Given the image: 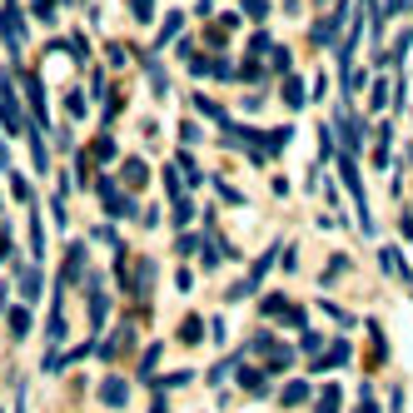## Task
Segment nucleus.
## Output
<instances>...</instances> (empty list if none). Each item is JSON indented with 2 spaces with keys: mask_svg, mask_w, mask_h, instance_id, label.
I'll list each match as a JSON object with an SVG mask.
<instances>
[{
  "mask_svg": "<svg viewBox=\"0 0 413 413\" xmlns=\"http://www.w3.org/2000/svg\"><path fill=\"white\" fill-rule=\"evenodd\" d=\"M130 15H135L140 25H150V20H155V0H130Z\"/></svg>",
  "mask_w": 413,
  "mask_h": 413,
  "instance_id": "nucleus-36",
  "label": "nucleus"
},
{
  "mask_svg": "<svg viewBox=\"0 0 413 413\" xmlns=\"http://www.w3.org/2000/svg\"><path fill=\"white\" fill-rule=\"evenodd\" d=\"M249 353H264V359H269V353H274V334H269V329H259V334L244 343V359H249Z\"/></svg>",
  "mask_w": 413,
  "mask_h": 413,
  "instance_id": "nucleus-25",
  "label": "nucleus"
},
{
  "mask_svg": "<svg viewBox=\"0 0 413 413\" xmlns=\"http://www.w3.org/2000/svg\"><path fill=\"white\" fill-rule=\"evenodd\" d=\"M369 105H374V110L388 105V80H374V85H369Z\"/></svg>",
  "mask_w": 413,
  "mask_h": 413,
  "instance_id": "nucleus-38",
  "label": "nucleus"
},
{
  "mask_svg": "<svg viewBox=\"0 0 413 413\" xmlns=\"http://www.w3.org/2000/svg\"><path fill=\"white\" fill-rule=\"evenodd\" d=\"M195 249H199L195 234H180V240H174V254H195Z\"/></svg>",
  "mask_w": 413,
  "mask_h": 413,
  "instance_id": "nucleus-44",
  "label": "nucleus"
},
{
  "mask_svg": "<svg viewBox=\"0 0 413 413\" xmlns=\"http://www.w3.org/2000/svg\"><path fill=\"white\" fill-rule=\"evenodd\" d=\"M15 269H20V264H15ZM40 289H45V284H40V269H20V294H25V299H40Z\"/></svg>",
  "mask_w": 413,
  "mask_h": 413,
  "instance_id": "nucleus-23",
  "label": "nucleus"
},
{
  "mask_svg": "<svg viewBox=\"0 0 413 413\" xmlns=\"http://www.w3.org/2000/svg\"><path fill=\"white\" fill-rule=\"evenodd\" d=\"M319 309H324V314H329V319H334V324H343V329H348V324H353V319H348V314H343V309H339V304H329V299H324V304H319Z\"/></svg>",
  "mask_w": 413,
  "mask_h": 413,
  "instance_id": "nucleus-43",
  "label": "nucleus"
},
{
  "mask_svg": "<svg viewBox=\"0 0 413 413\" xmlns=\"http://www.w3.org/2000/svg\"><path fill=\"white\" fill-rule=\"evenodd\" d=\"M279 319H284V329H299V334H304V329H309V314H304V309H299V304H289V309H284V314H279Z\"/></svg>",
  "mask_w": 413,
  "mask_h": 413,
  "instance_id": "nucleus-29",
  "label": "nucleus"
},
{
  "mask_svg": "<svg viewBox=\"0 0 413 413\" xmlns=\"http://www.w3.org/2000/svg\"><path fill=\"white\" fill-rule=\"evenodd\" d=\"M403 234H408V240H413V209L403 214Z\"/></svg>",
  "mask_w": 413,
  "mask_h": 413,
  "instance_id": "nucleus-51",
  "label": "nucleus"
},
{
  "mask_svg": "<svg viewBox=\"0 0 413 413\" xmlns=\"http://www.w3.org/2000/svg\"><path fill=\"white\" fill-rule=\"evenodd\" d=\"M199 339H204V319H199V314H190V319L180 324V343H199Z\"/></svg>",
  "mask_w": 413,
  "mask_h": 413,
  "instance_id": "nucleus-26",
  "label": "nucleus"
},
{
  "mask_svg": "<svg viewBox=\"0 0 413 413\" xmlns=\"http://www.w3.org/2000/svg\"><path fill=\"white\" fill-rule=\"evenodd\" d=\"M259 55H269V35H254L249 40V60H259Z\"/></svg>",
  "mask_w": 413,
  "mask_h": 413,
  "instance_id": "nucleus-45",
  "label": "nucleus"
},
{
  "mask_svg": "<svg viewBox=\"0 0 413 413\" xmlns=\"http://www.w3.org/2000/svg\"><path fill=\"white\" fill-rule=\"evenodd\" d=\"M240 383H244L249 393H264V388H269V374H264V369H240Z\"/></svg>",
  "mask_w": 413,
  "mask_h": 413,
  "instance_id": "nucleus-27",
  "label": "nucleus"
},
{
  "mask_svg": "<svg viewBox=\"0 0 413 413\" xmlns=\"http://www.w3.org/2000/svg\"><path fill=\"white\" fill-rule=\"evenodd\" d=\"M0 125H6V135H30V114L20 105V90H15V75L0 70Z\"/></svg>",
  "mask_w": 413,
  "mask_h": 413,
  "instance_id": "nucleus-1",
  "label": "nucleus"
},
{
  "mask_svg": "<svg viewBox=\"0 0 413 413\" xmlns=\"http://www.w3.org/2000/svg\"><path fill=\"white\" fill-rule=\"evenodd\" d=\"M369 343H374V359H383V353H388V339H383V324H374V319H369Z\"/></svg>",
  "mask_w": 413,
  "mask_h": 413,
  "instance_id": "nucleus-35",
  "label": "nucleus"
},
{
  "mask_svg": "<svg viewBox=\"0 0 413 413\" xmlns=\"http://www.w3.org/2000/svg\"><path fill=\"white\" fill-rule=\"evenodd\" d=\"M259 309L274 319V314H284V309H289V299H284V294H264V304H259Z\"/></svg>",
  "mask_w": 413,
  "mask_h": 413,
  "instance_id": "nucleus-40",
  "label": "nucleus"
},
{
  "mask_svg": "<svg viewBox=\"0 0 413 413\" xmlns=\"http://www.w3.org/2000/svg\"><path fill=\"white\" fill-rule=\"evenodd\" d=\"M334 140H343L348 145V159H353V150H359L364 140H369V125H359V120H353V114H334Z\"/></svg>",
  "mask_w": 413,
  "mask_h": 413,
  "instance_id": "nucleus-4",
  "label": "nucleus"
},
{
  "mask_svg": "<svg viewBox=\"0 0 413 413\" xmlns=\"http://www.w3.org/2000/svg\"><path fill=\"white\" fill-rule=\"evenodd\" d=\"M289 65H294L289 50H284V45H269V70H274V75H289Z\"/></svg>",
  "mask_w": 413,
  "mask_h": 413,
  "instance_id": "nucleus-30",
  "label": "nucleus"
},
{
  "mask_svg": "<svg viewBox=\"0 0 413 413\" xmlns=\"http://www.w3.org/2000/svg\"><path fill=\"white\" fill-rule=\"evenodd\" d=\"M65 50L75 55V60H80V65L90 60V40H85V35H70V40H65Z\"/></svg>",
  "mask_w": 413,
  "mask_h": 413,
  "instance_id": "nucleus-37",
  "label": "nucleus"
},
{
  "mask_svg": "<svg viewBox=\"0 0 413 413\" xmlns=\"http://www.w3.org/2000/svg\"><path fill=\"white\" fill-rule=\"evenodd\" d=\"M180 30H185V15H180V11H169V20H164L159 35H155V50H164L169 40H180Z\"/></svg>",
  "mask_w": 413,
  "mask_h": 413,
  "instance_id": "nucleus-14",
  "label": "nucleus"
},
{
  "mask_svg": "<svg viewBox=\"0 0 413 413\" xmlns=\"http://www.w3.org/2000/svg\"><path fill=\"white\" fill-rule=\"evenodd\" d=\"M150 413H169V403H164V393H155V403H150Z\"/></svg>",
  "mask_w": 413,
  "mask_h": 413,
  "instance_id": "nucleus-50",
  "label": "nucleus"
},
{
  "mask_svg": "<svg viewBox=\"0 0 413 413\" xmlns=\"http://www.w3.org/2000/svg\"><path fill=\"white\" fill-rule=\"evenodd\" d=\"M70 279H85V244L80 240L65 244V269H60V284H55V289H65Z\"/></svg>",
  "mask_w": 413,
  "mask_h": 413,
  "instance_id": "nucleus-9",
  "label": "nucleus"
},
{
  "mask_svg": "<svg viewBox=\"0 0 413 413\" xmlns=\"http://www.w3.org/2000/svg\"><path fill=\"white\" fill-rule=\"evenodd\" d=\"M155 364H159V343H150L140 353V379H155Z\"/></svg>",
  "mask_w": 413,
  "mask_h": 413,
  "instance_id": "nucleus-32",
  "label": "nucleus"
},
{
  "mask_svg": "<svg viewBox=\"0 0 413 413\" xmlns=\"http://www.w3.org/2000/svg\"><path fill=\"white\" fill-rule=\"evenodd\" d=\"M214 190H219V195H224V199H229V204H244V195H240V190H229V185H224V180H214Z\"/></svg>",
  "mask_w": 413,
  "mask_h": 413,
  "instance_id": "nucleus-47",
  "label": "nucleus"
},
{
  "mask_svg": "<svg viewBox=\"0 0 413 413\" xmlns=\"http://www.w3.org/2000/svg\"><path fill=\"white\" fill-rule=\"evenodd\" d=\"M11 195H15L20 204H30V185H25V174H20L15 164H11Z\"/></svg>",
  "mask_w": 413,
  "mask_h": 413,
  "instance_id": "nucleus-34",
  "label": "nucleus"
},
{
  "mask_svg": "<svg viewBox=\"0 0 413 413\" xmlns=\"http://www.w3.org/2000/svg\"><path fill=\"white\" fill-rule=\"evenodd\" d=\"M145 70H150V85H155V95L164 100V95H169V80H164V70H159V60H155V55H145Z\"/></svg>",
  "mask_w": 413,
  "mask_h": 413,
  "instance_id": "nucleus-24",
  "label": "nucleus"
},
{
  "mask_svg": "<svg viewBox=\"0 0 413 413\" xmlns=\"http://www.w3.org/2000/svg\"><path fill=\"white\" fill-rule=\"evenodd\" d=\"M289 369H294V348H289V343H274L269 369H264V374H289Z\"/></svg>",
  "mask_w": 413,
  "mask_h": 413,
  "instance_id": "nucleus-16",
  "label": "nucleus"
},
{
  "mask_svg": "<svg viewBox=\"0 0 413 413\" xmlns=\"http://www.w3.org/2000/svg\"><path fill=\"white\" fill-rule=\"evenodd\" d=\"M95 195H100V204H105L110 219H135V209H140L130 195H120V185H114L110 174H95Z\"/></svg>",
  "mask_w": 413,
  "mask_h": 413,
  "instance_id": "nucleus-3",
  "label": "nucleus"
},
{
  "mask_svg": "<svg viewBox=\"0 0 413 413\" xmlns=\"http://www.w3.org/2000/svg\"><path fill=\"white\" fill-rule=\"evenodd\" d=\"M195 110H199V114H209L214 125H224V110H219V105H214L209 95H195Z\"/></svg>",
  "mask_w": 413,
  "mask_h": 413,
  "instance_id": "nucleus-33",
  "label": "nucleus"
},
{
  "mask_svg": "<svg viewBox=\"0 0 413 413\" xmlns=\"http://www.w3.org/2000/svg\"><path fill=\"white\" fill-rule=\"evenodd\" d=\"M150 284H155V264L145 259V264L135 269V299H150Z\"/></svg>",
  "mask_w": 413,
  "mask_h": 413,
  "instance_id": "nucleus-22",
  "label": "nucleus"
},
{
  "mask_svg": "<svg viewBox=\"0 0 413 413\" xmlns=\"http://www.w3.org/2000/svg\"><path fill=\"white\" fill-rule=\"evenodd\" d=\"M30 254H35V259L45 254V224H40V209H30Z\"/></svg>",
  "mask_w": 413,
  "mask_h": 413,
  "instance_id": "nucleus-21",
  "label": "nucleus"
},
{
  "mask_svg": "<svg viewBox=\"0 0 413 413\" xmlns=\"http://www.w3.org/2000/svg\"><path fill=\"white\" fill-rule=\"evenodd\" d=\"M25 105H30V130H45V80L40 75H25Z\"/></svg>",
  "mask_w": 413,
  "mask_h": 413,
  "instance_id": "nucleus-6",
  "label": "nucleus"
},
{
  "mask_svg": "<svg viewBox=\"0 0 413 413\" xmlns=\"http://www.w3.org/2000/svg\"><path fill=\"white\" fill-rule=\"evenodd\" d=\"M145 180H150V169H145V159H125V185H130V190H140Z\"/></svg>",
  "mask_w": 413,
  "mask_h": 413,
  "instance_id": "nucleus-28",
  "label": "nucleus"
},
{
  "mask_svg": "<svg viewBox=\"0 0 413 413\" xmlns=\"http://www.w3.org/2000/svg\"><path fill=\"white\" fill-rule=\"evenodd\" d=\"M190 219H195V199H174V204H169V224H174V229H185Z\"/></svg>",
  "mask_w": 413,
  "mask_h": 413,
  "instance_id": "nucleus-19",
  "label": "nucleus"
},
{
  "mask_svg": "<svg viewBox=\"0 0 413 413\" xmlns=\"http://www.w3.org/2000/svg\"><path fill=\"white\" fill-rule=\"evenodd\" d=\"M274 249H279V244H274ZM274 249H264V254L254 259V269L244 274V284H234V289H229V299H249V294L264 284V274H269V264H274Z\"/></svg>",
  "mask_w": 413,
  "mask_h": 413,
  "instance_id": "nucleus-5",
  "label": "nucleus"
},
{
  "mask_svg": "<svg viewBox=\"0 0 413 413\" xmlns=\"http://www.w3.org/2000/svg\"><path fill=\"white\" fill-rule=\"evenodd\" d=\"M279 398H284V408H289V403H309V398H314V393H309V383H304V379H289V383H284V393H279Z\"/></svg>",
  "mask_w": 413,
  "mask_h": 413,
  "instance_id": "nucleus-18",
  "label": "nucleus"
},
{
  "mask_svg": "<svg viewBox=\"0 0 413 413\" xmlns=\"http://www.w3.org/2000/svg\"><path fill=\"white\" fill-rule=\"evenodd\" d=\"M339 174H343V190L353 195V204H359V229L364 234H374L379 224H374V214H369V195H364V174H359V159H339Z\"/></svg>",
  "mask_w": 413,
  "mask_h": 413,
  "instance_id": "nucleus-2",
  "label": "nucleus"
},
{
  "mask_svg": "<svg viewBox=\"0 0 413 413\" xmlns=\"http://www.w3.org/2000/svg\"><path fill=\"white\" fill-rule=\"evenodd\" d=\"M324 95H329V75H319V80H314V90H309V100H324Z\"/></svg>",
  "mask_w": 413,
  "mask_h": 413,
  "instance_id": "nucleus-49",
  "label": "nucleus"
},
{
  "mask_svg": "<svg viewBox=\"0 0 413 413\" xmlns=\"http://www.w3.org/2000/svg\"><path fill=\"white\" fill-rule=\"evenodd\" d=\"M304 100H309V90L294 80V75H284V105H289V110H304Z\"/></svg>",
  "mask_w": 413,
  "mask_h": 413,
  "instance_id": "nucleus-17",
  "label": "nucleus"
},
{
  "mask_svg": "<svg viewBox=\"0 0 413 413\" xmlns=\"http://www.w3.org/2000/svg\"><path fill=\"white\" fill-rule=\"evenodd\" d=\"M314 413H343V388H339V383L319 388V393H314Z\"/></svg>",
  "mask_w": 413,
  "mask_h": 413,
  "instance_id": "nucleus-11",
  "label": "nucleus"
},
{
  "mask_svg": "<svg viewBox=\"0 0 413 413\" xmlns=\"http://www.w3.org/2000/svg\"><path fill=\"white\" fill-rule=\"evenodd\" d=\"M379 264H383L388 274H398V279H413V269L403 264V254H398L393 244H383V249H379Z\"/></svg>",
  "mask_w": 413,
  "mask_h": 413,
  "instance_id": "nucleus-13",
  "label": "nucleus"
},
{
  "mask_svg": "<svg viewBox=\"0 0 413 413\" xmlns=\"http://www.w3.org/2000/svg\"><path fill=\"white\" fill-rule=\"evenodd\" d=\"M65 114H70V120H85V114H90V100H85V90H70V95H65Z\"/></svg>",
  "mask_w": 413,
  "mask_h": 413,
  "instance_id": "nucleus-20",
  "label": "nucleus"
},
{
  "mask_svg": "<svg viewBox=\"0 0 413 413\" xmlns=\"http://www.w3.org/2000/svg\"><path fill=\"white\" fill-rule=\"evenodd\" d=\"M85 155H90V164H110V159H114V140H110V135H95Z\"/></svg>",
  "mask_w": 413,
  "mask_h": 413,
  "instance_id": "nucleus-15",
  "label": "nucleus"
},
{
  "mask_svg": "<svg viewBox=\"0 0 413 413\" xmlns=\"http://www.w3.org/2000/svg\"><path fill=\"white\" fill-rule=\"evenodd\" d=\"M55 6H60V0H30V15H40V20H55Z\"/></svg>",
  "mask_w": 413,
  "mask_h": 413,
  "instance_id": "nucleus-41",
  "label": "nucleus"
},
{
  "mask_svg": "<svg viewBox=\"0 0 413 413\" xmlns=\"http://www.w3.org/2000/svg\"><path fill=\"white\" fill-rule=\"evenodd\" d=\"M343 269H348V259H343V254H339V259H329V269H324V284H329V279H339Z\"/></svg>",
  "mask_w": 413,
  "mask_h": 413,
  "instance_id": "nucleus-46",
  "label": "nucleus"
},
{
  "mask_svg": "<svg viewBox=\"0 0 413 413\" xmlns=\"http://www.w3.org/2000/svg\"><path fill=\"white\" fill-rule=\"evenodd\" d=\"M100 403H105V408H125V403H130V383H125L120 374H110V379L100 383Z\"/></svg>",
  "mask_w": 413,
  "mask_h": 413,
  "instance_id": "nucleus-10",
  "label": "nucleus"
},
{
  "mask_svg": "<svg viewBox=\"0 0 413 413\" xmlns=\"http://www.w3.org/2000/svg\"><path fill=\"white\" fill-rule=\"evenodd\" d=\"M240 75H244V80H264V65H259V60H244V70H240Z\"/></svg>",
  "mask_w": 413,
  "mask_h": 413,
  "instance_id": "nucleus-48",
  "label": "nucleus"
},
{
  "mask_svg": "<svg viewBox=\"0 0 413 413\" xmlns=\"http://www.w3.org/2000/svg\"><path fill=\"white\" fill-rule=\"evenodd\" d=\"M269 15V0H244L240 6V20H264Z\"/></svg>",
  "mask_w": 413,
  "mask_h": 413,
  "instance_id": "nucleus-31",
  "label": "nucleus"
},
{
  "mask_svg": "<svg viewBox=\"0 0 413 413\" xmlns=\"http://www.w3.org/2000/svg\"><path fill=\"white\" fill-rule=\"evenodd\" d=\"M6 324H11V339H25L30 334V309L25 304H6Z\"/></svg>",
  "mask_w": 413,
  "mask_h": 413,
  "instance_id": "nucleus-12",
  "label": "nucleus"
},
{
  "mask_svg": "<svg viewBox=\"0 0 413 413\" xmlns=\"http://www.w3.org/2000/svg\"><path fill=\"white\" fill-rule=\"evenodd\" d=\"M0 169H6V174H11V155H6V145H0Z\"/></svg>",
  "mask_w": 413,
  "mask_h": 413,
  "instance_id": "nucleus-52",
  "label": "nucleus"
},
{
  "mask_svg": "<svg viewBox=\"0 0 413 413\" xmlns=\"http://www.w3.org/2000/svg\"><path fill=\"white\" fill-rule=\"evenodd\" d=\"M299 343H304L309 353H319V348H324V334H319V329H304V334H299Z\"/></svg>",
  "mask_w": 413,
  "mask_h": 413,
  "instance_id": "nucleus-42",
  "label": "nucleus"
},
{
  "mask_svg": "<svg viewBox=\"0 0 413 413\" xmlns=\"http://www.w3.org/2000/svg\"><path fill=\"white\" fill-rule=\"evenodd\" d=\"M348 11H353L348 0H339V6L329 11V20H319V25H314V45H334V40H339V30H343V20H348Z\"/></svg>",
  "mask_w": 413,
  "mask_h": 413,
  "instance_id": "nucleus-7",
  "label": "nucleus"
},
{
  "mask_svg": "<svg viewBox=\"0 0 413 413\" xmlns=\"http://www.w3.org/2000/svg\"><path fill=\"white\" fill-rule=\"evenodd\" d=\"M319 155H324V159H334V155H339V140H334V130H329V125L319 130Z\"/></svg>",
  "mask_w": 413,
  "mask_h": 413,
  "instance_id": "nucleus-39",
  "label": "nucleus"
},
{
  "mask_svg": "<svg viewBox=\"0 0 413 413\" xmlns=\"http://www.w3.org/2000/svg\"><path fill=\"white\" fill-rule=\"evenodd\" d=\"M353 359V348H348V339H334L324 353H319V359H314V374H329V369H343Z\"/></svg>",
  "mask_w": 413,
  "mask_h": 413,
  "instance_id": "nucleus-8",
  "label": "nucleus"
}]
</instances>
